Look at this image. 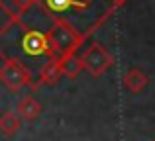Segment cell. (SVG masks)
Masks as SVG:
<instances>
[{
  "label": "cell",
  "mask_w": 155,
  "mask_h": 141,
  "mask_svg": "<svg viewBox=\"0 0 155 141\" xmlns=\"http://www.w3.org/2000/svg\"><path fill=\"white\" fill-rule=\"evenodd\" d=\"M45 35L49 39V45L55 57L77 53L87 39V35L81 34L73 24L65 22V20H51V26H47Z\"/></svg>",
  "instance_id": "obj_2"
},
{
  "label": "cell",
  "mask_w": 155,
  "mask_h": 141,
  "mask_svg": "<svg viewBox=\"0 0 155 141\" xmlns=\"http://www.w3.org/2000/svg\"><path fill=\"white\" fill-rule=\"evenodd\" d=\"M124 2H128V0H112V4H114V8H120Z\"/></svg>",
  "instance_id": "obj_13"
},
{
  "label": "cell",
  "mask_w": 155,
  "mask_h": 141,
  "mask_svg": "<svg viewBox=\"0 0 155 141\" xmlns=\"http://www.w3.org/2000/svg\"><path fill=\"white\" fill-rule=\"evenodd\" d=\"M55 57L45 31L30 27L22 20H8L0 27V59L18 61L28 71H39Z\"/></svg>",
  "instance_id": "obj_1"
},
{
  "label": "cell",
  "mask_w": 155,
  "mask_h": 141,
  "mask_svg": "<svg viewBox=\"0 0 155 141\" xmlns=\"http://www.w3.org/2000/svg\"><path fill=\"white\" fill-rule=\"evenodd\" d=\"M31 72L18 61H4L0 67V82L12 92H18L26 86H35Z\"/></svg>",
  "instance_id": "obj_4"
},
{
  "label": "cell",
  "mask_w": 155,
  "mask_h": 141,
  "mask_svg": "<svg viewBox=\"0 0 155 141\" xmlns=\"http://www.w3.org/2000/svg\"><path fill=\"white\" fill-rule=\"evenodd\" d=\"M81 65H83V71H87L91 76L98 79L114 65V57L102 43H92L91 47H87L83 51Z\"/></svg>",
  "instance_id": "obj_3"
},
{
  "label": "cell",
  "mask_w": 155,
  "mask_h": 141,
  "mask_svg": "<svg viewBox=\"0 0 155 141\" xmlns=\"http://www.w3.org/2000/svg\"><path fill=\"white\" fill-rule=\"evenodd\" d=\"M71 8V0H43V12L51 20H65Z\"/></svg>",
  "instance_id": "obj_9"
},
{
  "label": "cell",
  "mask_w": 155,
  "mask_h": 141,
  "mask_svg": "<svg viewBox=\"0 0 155 141\" xmlns=\"http://www.w3.org/2000/svg\"><path fill=\"white\" fill-rule=\"evenodd\" d=\"M38 4L39 0H0V10L8 16V20H22V16Z\"/></svg>",
  "instance_id": "obj_5"
},
{
  "label": "cell",
  "mask_w": 155,
  "mask_h": 141,
  "mask_svg": "<svg viewBox=\"0 0 155 141\" xmlns=\"http://www.w3.org/2000/svg\"><path fill=\"white\" fill-rule=\"evenodd\" d=\"M59 65H61V72H63V76H67V79H75V76L83 71L81 55H77V53L59 57Z\"/></svg>",
  "instance_id": "obj_10"
},
{
  "label": "cell",
  "mask_w": 155,
  "mask_h": 141,
  "mask_svg": "<svg viewBox=\"0 0 155 141\" xmlns=\"http://www.w3.org/2000/svg\"><path fill=\"white\" fill-rule=\"evenodd\" d=\"M147 82H149V79H147V75H145L141 69H130V71H126V75H124V86L128 88L130 92H134V94H137V92H141L145 86H147Z\"/></svg>",
  "instance_id": "obj_7"
},
{
  "label": "cell",
  "mask_w": 155,
  "mask_h": 141,
  "mask_svg": "<svg viewBox=\"0 0 155 141\" xmlns=\"http://www.w3.org/2000/svg\"><path fill=\"white\" fill-rule=\"evenodd\" d=\"M63 76L59 65V57H53L51 61H47L41 69L38 71V84H45V86H53L57 84Z\"/></svg>",
  "instance_id": "obj_6"
},
{
  "label": "cell",
  "mask_w": 155,
  "mask_h": 141,
  "mask_svg": "<svg viewBox=\"0 0 155 141\" xmlns=\"http://www.w3.org/2000/svg\"><path fill=\"white\" fill-rule=\"evenodd\" d=\"M20 126H22V120L14 112H6V114L0 116V133L6 135V137H12L20 130Z\"/></svg>",
  "instance_id": "obj_11"
},
{
  "label": "cell",
  "mask_w": 155,
  "mask_h": 141,
  "mask_svg": "<svg viewBox=\"0 0 155 141\" xmlns=\"http://www.w3.org/2000/svg\"><path fill=\"white\" fill-rule=\"evenodd\" d=\"M96 4V0H71V12H69V16H79L81 12H88L92 10V6ZM69 16L65 20H69Z\"/></svg>",
  "instance_id": "obj_12"
},
{
  "label": "cell",
  "mask_w": 155,
  "mask_h": 141,
  "mask_svg": "<svg viewBox=\"0 0 155 141\" xmlns=\"http://www.w3.org/2000/svg\"><path fill=\"white\" fill-rule=\"evenodd\" d=\"M41 114V104L34 98V96H26L18 102V116L26 122H34Z\"/></svg>",
  "instance_id": "obj_8"
}]
</instances>
